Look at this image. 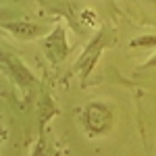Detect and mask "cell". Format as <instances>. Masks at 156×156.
<instances>
[{"instance_id":"cell-2","label":"cell","mask_w":156,"mask_h":156,"mask_svg":"<svg viewBox=\"0 0 156 156\" xmlns=\"http://www.w3.org/2000/svg\"><path fill=\"white\" fill-rule=\"evenodd\" d=\"M102 37H104V36H102V31H100L98 40H94V42L85 48V52L81 54V58L75 62V69H77V71H79V69L83 71V73H81V75H83V79L87 77V73L92 71V67L96 65V58L100 56V50H102V44H104V42H102Z\"/></svg>"},{"instance_id":"cell-4","label":"cell","mask_w":156,"mask_h":156,"mask_svg":"<svg viewBox=\"0 0 156 156\" xmlns=\"http://www.w3.org/2000/svg\"><path fill=\"white\" fill-rule=\"evenodd\" d=\"M4 29L12 31L17 37L21 40H34V37L42 36V27L29 21H15V23H4Z\"/></svg>"},{"instance_id":"cell-1","label":"cell","mask_w":156,"mask_h":156,"mask_svg":"<svg viewBox=\"0 0 156 156\" xmlns=\"http://www.w3.org/2000/svg\"><path fill=\"white\" fill-rule=\"evenodd\" d=\"M100 119L112 123V112H110V108H108L106 104H100V102L90 104L87 110H85V125H87V129H90V131H94V133L106 131L108 127L104 125V123H100Z\"/></svg>"},{"instance_id":"cell-6","label":"cell","mask_w":156,"mask_h":156,"mask_svg":"<svg viewBox=\"0 0 156 156\" xmlns=\"http://www.w3.org/2000/svg\"><path fill=\"white\" fill-rule=\"evenodd\" d=\"M146 67H156V54H154L150 60H148V62H146Z\"/></svg>"},{"instance_id":"cell-5","label":"cell","mask_w":156,"mask_h":156,"mask_svg":"<svg viewBox=\"0 0 156 156\" xmlns=\"http://www.w3.org/2000/svg\"><path fill=\"white\" fill-rule=\"evenodd\" d=\"M131 46H156V37H137L131 42Z\"/></svg>"},{"instance_id":"cell-3","label":"cell","mask_w":156,"mask_h":156,"mask_svg":"<svg viewBox=\"0 0 156 156\" xmlns=\"http://www.w3.org/2000/svg\"><path fill=\"white\" fill-rule=\"evenodd\" d=\"M46 54H48V56L54 60V62H58V60L65 58V54H67L65 31L56 29V31H54V36H50L48 40H46Z\"/></svg>"}]
</instances>
